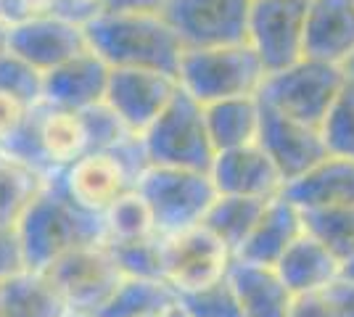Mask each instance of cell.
Masks as SVG:
<instances>
[{
	"instance_id": "6da1fadb",
	"label": "cell",
	"mask_w": 354,
	"mask_h": 317,
	"mask_svg": "<svg viewBox=\"0 0 354 317\" xmlns=\"http://www.w3.org/2000/svg\"><path fill=\"white\" fill-rule=\"evenodd\" d=\"M130 137L135 135L127 124L106 104L88 111H72L43 101L30 108L19 135L6 146V151L24 159L45 177H53L82 156L119 146Z\"/></svg>"
},
{
	"instance_id": "7a4b0ae2",
	"label": "cell",
	"mask_w": 354,
	"mask_h": 317,
	"mask_svg": "<svg viewBox=\"0 0 354 317\" xmlns=\"http://www.w3.org/2000/svg\"><path fill=\"white\" fill-rule=\"evenodd\" d=\"M85 32L90 48L111 69H148L169 77L180 75L185 46L162 11L104 14L85 24Z\"/></svg>"
},
{
	"instance_id": "3957f363",
	"label": "cell",
	"mask_w": 354,
	"mask_h": 317,
	"mask_svg": "<svg viewBox=\"0 0 354 317\" xmlns=\"http://www.w3.org/2000/svg\"><path fill=\"white\" fill-rule=\"evenodd\" d=\"M19 236L30 270H45L56 259L90 243L106 241L104 217L77 206L53 180L45 182L43 193L19 222Z\"/></svg>"
},
{
	"instance_id": "277c9868",
	"label": "cell",
	"mask_w": 354,
	"mask_h": 317,
	"mask_svg": "<svg viewBox=\"0 0 354 317\" xmlns=\"http://www.w3.org/2000/svg\"><path fill=\"white\" fill-rule=\"evenodd\" d=\"M148 166L143 140L135 135L119 146L82 156L48 180L56 182L77 206L104 217L114 204L138 191Z\"/></svg>"
},
{
	"instance_id": "5b68a950",
	"label": "cell",
	"mask_w": 354,
	"mask_h": 317,
	"mask_svg": "<svg viewBox=\"0 0 354 317\" xmlns=\"http://www.w3.org/2000/svg\"><path fill=\"white\" fill-rule=\"evenodd\" d=\"M265 79V64L249 43L185 48L177 75L180 88L201 106L259 95Z\"/></svg>"
},
{
	"instance_id": "8992f818",
	"label": "cell",
	"mask_w": 354,
	"mask_h": 317,
	"mask_svg": "<svg viewBox=\"0 0 354 317\" xmlns=\"http://www.w3.org/2000/svg\"><path fill=\"white\" fill-rule=\"evenodd\" d=\"M151 166L212 172L217 151L212 146L204 106L188 93L177 90L164 114L140 135Z\"/></svg>"
},
{
	"instance_id": "52a82bcc",
	"label": "cell",
	"mask_w": 354,
	"mask_h": 317,
	"mask_svg": "<svg viewBox=\"0 0 354 317\" xmlns=\"http://www.w3.org/2000/svg\"><path fill=\"white\" fill-rule=\"evenodd\" d=\"M138 191L151 206L159 236H175L201 225L220 196L212 172L172 166H148Z\"/></svg>"
},
{
	"instance_id": "ba28073f",
	"label": "cell",
	"mask_w": 354,
	"mask_h": 317,
	"mask_svg": "<svg viewBox=\"0 0 354 317\" xmlns=\"http://www.w3.org/2000/svg\"><path fill=\"white\" fill-rule=\"evenodd\" d=\"M344 82H346L344 66H333V64L304 56L294 66L267 75L257 98L286 117L320 127L333 101L339 98Z\"/></svg>"
},
{
	"instance_id": "9c48e42d",
	"label": "cell",
	"mask_w": 354,
	"mask_h": 317,
	"mask_svg": "<svg viewBox=\"0 0 354 317\" xmlns=\"http://www.w3.org/2000/svg\"><path fill=\"white\" fill-rule=\"evenodd\" d=\"M40 272L56 288L66 309L82 315H98L124 280V272L106 241L74 249Z\"/></svg>"
},
{
	"instance_id": "30bf717a",
	"label": "cell",
	"mask_w": 354,
	"mask_h": 317,
	"mask_svg": "<svg viewBox=\"0 0 354 317\" xmlns=\"http://www.w3.org/2000/svg\"><path fill=\"white\" fill-rule=\"evenodd\" d=\"M310 0H254L246 43L265 64L267 75L304 59Z\"/></svg>"
},
{
	"instance_id": "8fae6325",
	"label": "cell",
	"mask_w": 354,
	"mask_h": 317,
	"mask_svg": "<svg viewBox=\"0 0 354 317\" xmlns=\"http://www.w3.org/2000/svg\"><path fill=\"white\" fill-rule=\"evenodd\" d=\"M254 0H167L162 16L185 48L246 43Z\"/></svg>"
},
{
	"instance_id": "7c38bea8",
	"label": "cell",
	"mask_w": 354,
	"mask_h": 317,
	"mask_svg": "<svg viewBox=\"0 0 354 317\" xmlns=\"http://www.w3.org/2000/svg\"><path fill=\"white\" fill-rule=\"evenodd\" d=\"M164 283L175 294L196 291L227 278L233 254L204 225L188 227L175 236H162Z\"/></svg>"
},
{
	"instance_id": "4fadbf2b",
	"label": "cell",
	"mask_w": 354,
	"mask_h": 317,
	"mask_svg": "<svg viewBox=\"0 0 354 317\" xmlns=\"http://www.w3.org/2000/svg\"><path fill=\"white\" fill-rule=\"evenodd\" d=\"M6 48L30 61L43 75H50L66 61L90 50V40L82 24L69 21L64 16L45 14L11 24L6 35Z\"/></svg>"
},
{
	"instance_id": "5bb4252c",
	"label": "cell",
	"mask_w": 354,
	"mask_h": 317,
	"mask_svg": "<svg viewBox=\"0 0 354 317\" xmlns=\"http://www.w3.org/2000/svg\"><path fill=\"white\" fill-rule=\"evenodd\" d=\"M177 90V77L148 69H111L104 104L127 124L133 135H143L172 104Z\"/></svg>"
},
{
	"instance_id": "9a60e30c",
	"label": "cell",
	"mask_w": 354,
	"mask_h": 317,
	"mask_svg": "<svg viewBox=\"0 0 354 317\" xmlns=\"http://www.w3.org/2000/svg\"><path fill=\"white\" fill-rule=\"evenodd\" d=\"M262 106V127H259V146L267 151V156L281 169L283 182L299 180L307 175L312 166H317L323 159H328V146H325L323 130L299 122L294 117H286L281 111Z\"/></svg>"
},
{
	"instance_id": "2e32d148",
	"label": "cell",
	"mask_w": 354,
	"mask_h": 317,
	"mask_svg": "<svg viewBox=\"0 0 354 317\" xmlns=\"http://www.w3.org/2000/svg\"><path fill=\"white\" fill-rule=\"evenodd\" d=\"M212 180L220 196H243L272 201L283 196V175L259 143L217 153L212 164Z\"/></svg>"
},
{
	"instance_id": "e0dca14e",
	"label": "cell",
	"mask_w": 354,
	"mask_h": 317,
	"mask_svg": "<svg viewBox=\"0 0 354 317\" xmlns=\"http://www.w3.org/2000/svg\"><path fill=\"white\" fill-rule=\"evenodd\" d=\"M304 56L346 69L354 59V0H310Z\"/></svg>"
},
{
	"instance_id": "ac0fdd59",
	"label": "cell",
	"mask_w": 354,
	"mask_h": 317,
	"mask_svg": "<svg viewBox=\"0 0 354 317\" xmlns=\"http://www.w3.org/2000/svg\"><path fill=\"white\" fill-rule=\"evenodd\" d=\"M109 77H111V66L90 48L77 59L53 69L50 75H45L43 101L61 108H72V111H88L106 101Z\"/></svg>"
},
{
	"instance_id": "d6986e66",
	"label": "cell",
	"mask_w": 354,
	"mask_h": 317,
	"mask_svg": "<svg viewBox=\"0 0 354 317\" xmlns=\"http://www.w3.org/2000/svg\"><path fill=\"white\" fill-rule=\"evenodd\" d=\"M275 270L288 286V291L294 296H301V294L328 291L336 280H341L344 262L323 241H317L312 233L304 230L275 265Z\"/></svg>"
},
{
	"instance_id": "ffe728a7",
	"label": "cell",
	"mask_w": 354,
	"mask_h": 317,
	"mask_svg": "<svg viewBox=\"0 0 354 317\" xmlns=\"http://www.w3.org/2000/svg\"><path fill=\"white\" fill-rule=\"evenodd\" d=\"M304 233V214L286 196L272 198L265 206L257 227L251 230L249 241L236 254L241 262L275 267L283 254L291 249V243Z\"/></svg>"
},
{
	"instance_id": "44dd1931",
	"label": "cell",
	"mask_w": 354,
	"mask_h": 317,
	"mask_svg": "<svg viewBox=\"0 0 354 317\" xmlns=\"http://www.w3.org/2000/svg\"><path fill=\"white\" fill-rule=\"evenodd\" d=\"M283 196L301 211L354 206V159L328 156L299 180L288 182Z\"/></svg>"
},
{
	"instance_id": "7402d4cb",
	"label": "cell",
	"mask_w": 354,
	"mask_h": 317,
	"mask_svg": "<svg viewBox=\"0 0 354 317\" xmlns=\"http://www.w3.org/2000/svg\"><path fill=\"white\" fill-rule=\"evenodd\" d=\"M227 278L236 288L243 317H288L294 294L283 283L275 267L233 259Z\"/></svg>"
},
{
	"instance_id": "603a6c76",
	"label": "cell",
	"mask_w": 354,
	"mask_h": 317,
	"mask_svg": "<svg viewBox=\"0 0 354 317\" xmlns=\"http://www.w3.org/2000/svg\"><path fill=\"white\" fill-rule=\"evenodd\" d=\"M207 114L209 137L214 151H233L243 148L259 140V127H262V106L259 98H233V101H220V104L204 106Z\"/></svg>"
},
{
	"instance_id": "cb8c5ba5",
	"label": "cell",
	"mask_w": 354,
	"mask_h": 317,
	"mask_svg": "<svg viewBox=\"0 0 354 317\" xmlns=\"http://www.w3.org/2000/svg\"><path fill=\"white\" fill-rule=\"evenodd\" d=\"M48 177L24 159L0 148V225L19 227L24 214L43 193Z\"/></svg>"
},
{
	"instance_id": "d4e9b609",
	"label": "cell",
	"mask_w": 354,
	"mask_h": 317,
	"mask_svg": "<svg viewBox=\"0 0 354 317\" xmlns=\"http://www.w3.org/2000/svg\"><path fill=\"white\" fill-rule=\"evenodd\" d=\"M3 317H66V304L43 272L24 270L0 283Z\"/></svg>"
},
{
	"instance_id": "484cf974",
	"label": "cell",
	"mask_w": 354,
	"mask_h": 317,
	"mask_svg": "<svg viewBox=\"0 0 354 317\" xmlns=\"http://www.w3.org/2000/svg\"><path fill=\"white\" fill-rule=\"evenodd\" d=\"M270 201H259V198H243V196H217L207 211L204 222L209 233H214L236 257L243 249V243L249 241L251 230L257 227L262 211Z\"/></svg>"
},
{
	"instance_id": "4316f807",
	"label": "cell",
	"mask_w": 354,
	"mask_h": 317,
	"mask_svg": "<svg viewBox=\"0 0 354 317\" xmlns=\"http://www.w3.org/2000/svg\"><path fill=\"white\" fill-rule=\"evenodd\" d=\"M177 304V294L162 280L124 278L117 294L95 317H162Z\"/></svg>"
},
{
	"instance_id": "83f0119b",
	"label": "cell",
	"mask_w": 354,
	"mask_h": 317,
	"mask_svg": "<svg viewBox=\"0 0 354 317\" xmlns=\"http://www.w3.org/2000/svg\"><path fill=\"white\" fill-rule=\"evenodd\" d=\"M106 222V241L109 243H127V241H146L159 236L151 206L146 198L140 196V191H135L130 196H124L119 204L104 214Z\"/></svg>"
},
{
	"instance_id": "f1b7e54d",
	"label": "cell",
	"mask_w": 354,
	"mask_h": 317,
	"mask_svg": "<svg viewBox=\"0 0 354 317\" xmlns=\"http://www.w3.org/2000/svg\"><path fill=\"white\" fill-rule=\"evenodd\" d=\"M304 214V230L323 241L341 262L354 251V206L312 209Z\"/></svg>"
},
{
	"instance_id": "f546056e",
	"label": "cell",
	"mask_w": 354,
	"mask_h": 317,
	"mask_svg": "<svg viewBox=\"0 0 354 317\" xmlns=\"http://www.w3.org/2000/svg\"><path fill=\"white\" fill-rule=\"evenodd\" d=\"M0 93L16 98L24 106H37L45 98V75L14 50H0Z\"/></svg>"
},
{
	"instance_id": "4dcf8cb0",
	"label": "cell",
	"mask_w": 354,
	"mask_h": 317,
	"mask_svg": "<svg viewBox=\"0 0 354 317\" xmlns=\"http://www.w3.org/2000/svg\"><path fill=\"white\" fill-rule=\"evenodd\" d=\"M177 309L185 317H243L230 278H222L217 283L196 291L177 294Z\"/></svg>"
},
{
	"instance_id": "1f68e13d",
	"label": "cell",
	"mask_w": 354,
	"mask_h": 317,
	"mask_svg": "<svg viewBox=\"0 0 354 317\" xmlns=\"http://www.w3.org/2000/svg\"><path fill=\"white\" fill-rule=\"evenodd\" d=\"M330 156L354 159V79L346 75L339 98L333 101L328 117L320 124Z\"/></svg>"
},
{
	"instance_id": "d6a6232c",
	"label": "cell",
	"mask_w": 354,
	"mask_h": 317,
	"mask_svg": "<svg viewBox=\"0 0 354 317\" xmlns=\"http://www.w3.org/2000/svg\"><path fill=\"white\" fill-rule=\"evenodd\" d=\"M109 246H111L124 278H143V280H162L164 283L162 236H153L146 241L109 243Z\"/></svg>"
},
{
	"instance_id": "836d02e7",
	"label": "cell",
	"mask_w": 354,
	"mask_h": 317,
	"mask_svg": "<svg viewBox=\"0 0 354 317\" xmlns=\"http://www.w3.org/2000/svg\"><path fill=\"white\" fill-rule=\"evenodd\" d=\"M24 270H30V267H27L19 227L0 225V283L11 280L14 275Z\"/></svg>"
},
{
	"instance_id": "e575fe53",
	"label": "cell",
	"mask_w": 354,
	"mask_h": 317,
	"mask_svg": "<svg viewBox=\"0 0 354 317\" xmlns=\"http://www.w3.org/2000/svg\"><path fill=\"white\" fill-rule=\"evenodd\" d=\"M27 114H30V106L19 104L16 98L0 93V148H6L19 135Z\"/></svg>"
},
{
	"instance_id": "d590c367",
	"label": "cell",
	"mask_w": 354,
	"mask_h": 317,
	"mask_svg": "<svg viewBox=\"0 0 354 317\" xmlns=\"http://www.w3.org/2000/svg\"><path fill=\"white\" fill-rule=\"evenodd\" d=\"M56 11V0H3V24H19Z\"/></svg>"
},
{
	"instance_id": "8d00e7d4",
	"label": "cell",
	"mask_w": 354,
	"mask_h": 317,
	"mask_svg": "<svg viewBox=\"0 0 354 317\" xmlns=\"http://www.w3.org/2000/svg\"><path fill=\"white\" fill-rule=\"evenodd\" d=\"M106 6H109V0H56V11L53 14L85 27L93 19L106 14Z\"/></svg>"
},
{
	"instance_id": "74e56055",
	"label": "cell",
	"mask_w": 354,
	"mask_h": 317,
	"mask_svg": "<svg viewBox=\"0 0 354 317\" xmlns=\"http://www.w3.org/2000/svg\"><path fill=\"white\" fill-rule=\"evenodd\" d=\"M288 317H336V315H333V304L328 299V291H317V294L294 296Z\"/></svg>"
},
{
	"instance_id": "f35d334b",
	"label": "cell",
	"mask_w": 354,
	"mask_h": 317,
	"mask_svg": "<svg viewBox=\"0 0 354 317\" xmlns=\"http://www.w3.org/2000/svg\"><path fill=\"white\" fill-rule=\"evenodd\" d=\"M328 299L333 304L336 317H354V280L341 278L328 288Z\"/></svg>"
},
{
	"instance_id": "ab89813d",
	"label": "cell",
	"mask_w": 354,
	"mask_h": 317,
	"mask_svg": "<svg viewBox=\"0 0 354 317\" xmlns=\"http://www.w3.org/2000/svg\"><path fill=\"white\" fill-rule=\"evenodd\" d=\"M167 0H109L106 14H135V11H162Z\"/></svg>"
},
{
	"instance_id": "60d3db41",
	"label": "cell",
	"mask_w": 354,
	"mask_h": 317,
	"mask_svg": "<svg viewBox=\"0 0 354 317\" xmlns=\"http://www.w3.org/2000/svg\"><path fill=\"white\" fill-rule=\"evenodd\" d=\"M344 278H349V280H354V251L346 257V262H344Z\"/></svg>"
},
{
	"instance_id": "b9f144b4",
	"label": "cell",
	"mask_w": 354,
	"mask_h": 317,
	"mask_svg": "<svg viewBox=\"0 0 354 317\" xmlns=\"http://www.w3.org/2000/svg\"><path fill=\"white\" fill-rule=\"evenodd\" d=\"M6 35H8V24H3V21H0V50L6 48Z\"/></svg>"
},
{
	"instance_id": "7bdbcfd3",
	"label": "cell",
	"mask_w": 354,
	"mask_h": 317,
	"mask_svg": "<svg viewBox=\"0 0 354 317\" xmlns=\"http://www.w3.org/2000/svg\"><path fill=\"white\" fill-rule=\"evenodd\" d=\"M164 317H185V315H183V312L177 309V304H175V307H172V309H169V312H167Z\"/></svg>"
},
{
	"instance_id": "ee69618b",
	"label": "cell",
	"mask_w": 354,
	"mask_h": 317,
	"mask_svg": "<svg viewBox=\"0 0 354 317\" xmlns=\"http://www.w3.org/2000/svg\"><path fill=\"white\" fill-rule=\"evenodd\" d=\"M346 75H349V77L354 79V59L349 61V64H346Z\"/></svg>"
},
{
	"instance_id": "f6af8a7d",
	"label": "cell",
	"mask_w": 354,
	"mask_h": 317,
	"mask_svg": "<svg viewBox=\"0 0 354 317\" xmlns=\"http://www.w3.org/2000/svg\"><path fill=\"white\" fill-rule=\"evenodd\" d=\"M66 317H95V315H82V312H66Z\"/></svg>"
},
{
	"instance_id": "bcb514c9",
	"label": "cell",
	"mask_w": 354,
	"mask_h": 317,
	"mask_svg": "<svg viewBox=\"0 0 354 317\" xmlns=\"http://www.w3.org/2000/svg\"><path fill=\"white\" fill-rule=\"evenodd\" d=\"M0 21H3V0H0Z\"/></svg>"
},
{
	"instance_id": "7dc6e473",
	"label": "cell",
	"mask_w": 354,
	"mask_h": 317,
	"mask_svg": "<svg viewBox=\"0 0 354 317\" xmlns=\"http://www.w3.org/2000/svg\"><path fill=\"white\" fill-rule=\"evenodd\" d=\"M0 317H3V302H0Z\"/></svg>"
},
{
	"instance_id": "c3c4849f",
	"label": "cell",
	"mask_w": 354,
	"mask_h": 317,
	"mask_svg": "<svg viewBox=\"0 0 354 317\" xmlns=\"http://www.w3.org/2000/svg\"><path fill=\"white\" fill-rule=\"evenodd\" d=\"M162 317H164V315H162Z\"/></svg>"
}]
</instances>
